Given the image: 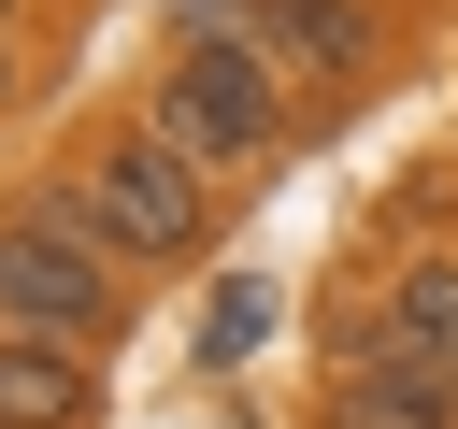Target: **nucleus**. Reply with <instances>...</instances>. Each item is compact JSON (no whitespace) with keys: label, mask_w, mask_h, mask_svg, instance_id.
I'll return each mask as SVG.
<instances>
[{"label":"nucleus","mask_w":458,"mask_h":429,"mask_svg":"<svg viewBox=\"0 0 458 429\" xmlns=\"http://www.w3.org/2000/svg\"><path fill=\"white\" fill-rule=\"evenodd\" d=\"M143 272L86 229V200L57 186V172H29L14 200H0V329H43V343H86V358H114L129 343V300Z\"/></svg>","instance_id":"obj_2"},{"label":"nucleus","mask_w":458,"mask_h":429,"mask_svg":"<svg viewBox=\"0 0 458 429\" xmlns=\"http://www.w3.org/2000/svg\"><path fill=\"white\" fill-rule=\"evenodd\" d=\"M57 186L86 200V229H100L129 272H200L215 229H229V186H215L186 143H157L143 114H100V129L57 157Z\"/></svg>","instance_id":"obj_1"},{"label":"nucleus","mask_w":458,"mask_h":429,"mask_svg":"<svg viewBox=\"0 0 458 429\" xmlns=\"http://www.w3.org/2000/svg\"><path fill=\"white\" fill-rule=\"evenodd\" d=\"M14 72H29V43H0V100H14Z\"/></svg>","instance_id":"obj_9"},{"label":"nucleus","mask_w":458,"mask_h":429,"mask_svg":"<svg viewBox=\"0 0 458 429\" xmlns=\"http://www.w3.org/2000/svg\"><path fill=\"white\" fill-rule=\"evenodd\" d=\"M0 429H100V358L43 343V329H0Z\"/></svg>","instance_id":"obj_5"},{"label":"nucleus","mask_w":458,"mask_h":429,"mask_svg":"<svg viewBox=\"0 0 458 429\" xmlns=\"http://www.w3.org/2000/svg\"><path fill=\"white\" fill-rule=\"evenodd\" d=\"M272 14H286V43H301L315 100H358V86L386 72V43H401V0H272Z\"/></svg>","instance_id":"obj_6"},{"label":"nucleus","mask_w":458,"mask_h":429,"mask_svg":"<svg viewBox=\"0 0 458 429\" xmlns=\"http://www.w3.org/2000/svg\"><path fill=\"white\" fill-rule=\"evenodd\" d=\"M301 100H315V86H301L286 57H258V43H172L129 114H143L157 143H186L215 186H243V172H272V157L301 143Z\"/></svg>","instance_id":"obj_3"},{"label":"nucleus","mask_w":458,"mask_h":429,"mask_svg":"<svg viewBox=\"0 0 458 429\" xmlns=\"http://www.w3.org/2000/svg\"><path fill=\"white\" fill-rule=\"evenodd\" d=\"M0 43H29V29H14V0H0Z\"/></svg>","instance_id":"obj_10"},{"label":"nucleus","mask_w":458,"mask_h":429,"mask_svg":"<svg viewBox=\"0 0 458 429\" xmlns=\"http://www.w3.org/2000/svg\"><path fill=\"white\" fill-rule=\"evenodd\" d=\"M372 315H386V343H401V358L458 372V243H415V257H386Z\"/></svg>","instance_id":"obj_7"},{"label":"nucleus","mask_w":458,"mask_h":429,"mask_svg":"<svg viewBox=\"0 0 458 429\" xmlns=\"http://www.w3.org/2000/svg\"><path fill=\"white\" fill-rule=\"evenodd\" d=\"M315 372H329V429H458V372L401 358L372 300H329L315 315Z\"/></svg>","instance_id":"obj_4"},{"label":"nucleus","mask_w":458,"mask_h":429,"mask_svg":"<svg viewBox=\"0 0 458 429\" xmlns=\"http://www.w3.org/2000/svg\"><path fill=\"white\" fill-rule=\"evenodd\" d=\"M258 329H272V286H258V272H229V300H215V315H200V358H215V372H229V358H243V343H258Z\"/></svg>","instance_id":"obj_8"}]
</instances>
